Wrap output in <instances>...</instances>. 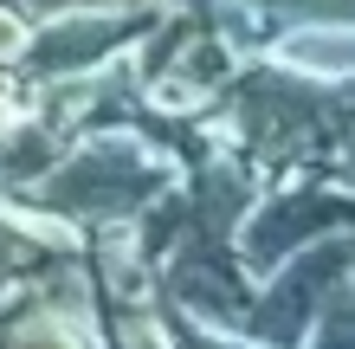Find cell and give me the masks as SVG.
Returning <instances> with one entry per match:
<instances>
[{"mask_svg": "<svg viewBox=\"0 0 355 349\" xmlns=\"http://www.w3.org/2000/svg\"><path fill=\"white\" fill-rule=\"evenodd\" d=\"M155 181L136 169L130 155H85V162H71L65 175L52 181V201L58 207H85V214H116V207H130V201H142Z\"/></svg>", "mask_w": 355, "mask_h": 349, "instance_id": "1", "label": "cell"}, {"mask_svg": "<svg viewBox=\"0 0 355 349\" xmlns=\"http://www.w3.org/2000/svg\"><path fill=\"white\" fill-rule=\"evenodd\" d=\"M310 220H343V201H291V207L265 214L252 227V259H278L297 239V227H310Z\"/></svg>", "mask_w": 355, "mask_h": 349, "instance_id": "2", "label": "cell"}, {"mask_svg": "<svg viewBox=\"0 0 355 349\" xmlns=\"http://www.w3.org/2000/svg\"><path fill=\"white\" fill-rule=\"evenodd\" d=\"M19 349H65V343H58V337H26Z\"/></svg>", "mask_w": 355, "mask_h": 349, "instance_id": "3", "label": "cell"}, {"mask_svg": "<svg viewBox=\"0 0 355 349\" xmlns=\"http://www.w3.org/2000/svg\"><path fill=\"white\" fill-rule=\"evenodd\" d=\"M7 259H13V233L0 227V265H7Z\"/></svg>", "mask_w": 355, "mask_h": 349, "instance_id": "4", "label": "cell"}, {"mask_svg": "<svg viewBox=\"0 0 355 349\" xmlns=\"http://www.w3.org/2000/svg\"><path fill=\"white\" fill-rule=\"evenodd\" d=\"M181 349H220V343H200V337H181Z\"/></svg>", "mask_w": 355, "mask_h": 349, "instance_id": "5", "label": "cell"}, {"mask_svg": "<svg viewBox=\"0 0 355 349\" xmlns=\"http://www.w3.org/2000/svg\"><path fill=\"white\" fill-rule=\"evenodd\" d=\"M39 7H58V0H39Z\"/></svg>", "mask_w": 355, "mask_h": 349, "instance_id": "6", "label": "cell"}]
</instances>
